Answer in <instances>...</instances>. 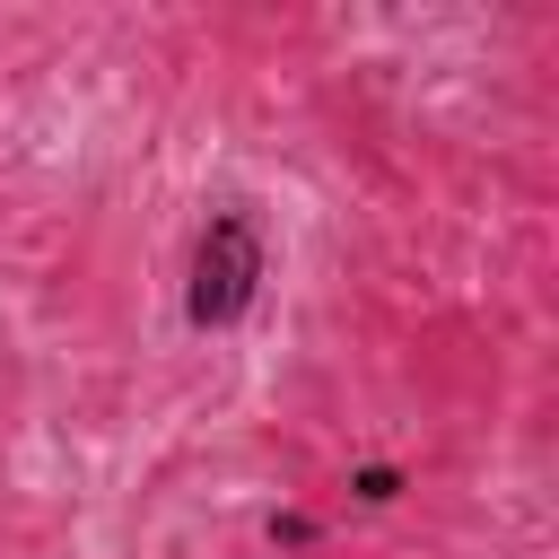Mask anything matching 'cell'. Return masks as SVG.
Here are the masks:
<instances>
[{
    "instance_id": "cell-2",
    "label": "cell",
    "mask_w": 559,
    "mask_h": 559,
    "mask_svg": "<svg viewBox=\"0 0 559 559\" xmlns=\"http://www.w3.org/2000/svg\"><path fill=\"white\" fill-rule=\"evenodd\" d=\"M349 498H358V507H393V498H402V472H393V463H358V472H349Z\"/></svg>"
},
{
    "instance_id": "cell-1",
    "label": "cell",
    "mask_w": 559,
    "mask_h": 559,
    "mask_svg": "<svg viewBox=\"0 0 559 559\" xmlns=\"http://www.w3.org/2000/svg\"><path fill=\"white\" fill-rule=\"evenodd\" d=\"M262 227H253V210H210V227H201V245H192V280H183V323L192 332H236L245 314H253V297H262Z\"/></svg>"
},
{
    "instance_id": "cell-3",
    "label": "cell",
    "mask_w": 559,
    "mask_h": 559,
    "mask_svg": "<svg viewBox=\"0 0 559 559\" xmlns=\"http://www.w3.org/2000/svg\"><path fill=\"white\" fill-rule=\"evenodd\" d=\"M262 533H271V550H314V542H323V524H314V515H271Z\"/></svg>"
}]
</instances>
